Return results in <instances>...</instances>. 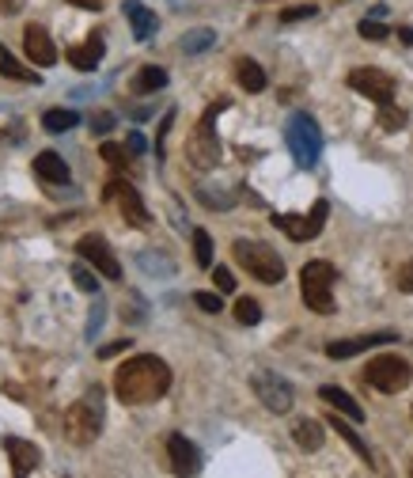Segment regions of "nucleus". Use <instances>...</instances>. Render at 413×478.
<instances>
[{
	"label": "nucleus",
	"mask_w": 413,
	"mask_h": 478,
	"mask_svg": "<svg viewBox=\"0 0 413 478\" xmlns=\"http://www.w3.org/2000/svg\"><path fill=\"white\" fill-rule=\"evenodd\" d=\"M167 456H171L175 474H197L202 471V452H197L194 441H187L182 433H171L167 437Z\"/></svg>",
	"instance_id": "4468645a"
},
{
	"label": "nucleus",
	"mask_w": 413,
	"mask_h": 478,
	"mask_svg": "<svg viewBox=\"0 0 413 478\" xmlns=\"http://www.w3.org/2000/svg\"><path fill=\"white\" fill-rule=\"evenodd\" d=\"M103 50H107L103 35H88L83 46H68L65 58H68V65H73V68H80V73H91V68L99 65V58H103Z\"/></svg>",
	"instance_id": "f3484780"
},
{
	"label": "nucleus",
	"mask_w": 413,
	"mask_h": 478,
	"mask_svg": "<svg viewBox=\"0 0 413 478\" xmlns=\"http://www.w3.org/2000/svg\"><path fill=\"white\" fill-rule=\"evenodd\" d=\"M379 125L387 133H398L406 125V110H398L394 103H387V107H379Z\"/></svg>",
	"instance_id": "c756f323"
},
{
	"label": "nucleus",
	"mask_w": 413,
	"mask_h": 478,
	"mask_svg": "<svg viewBox=\"0 0 413 478\" xmlns=\"http://www.w3.org/2000/svg\"><path fill=\"white\" fill-rule=\"evenodd\" d=\"M76 125H80V115L68 107H53L42 115V130L46 133H68V130H76Z\"/></svg>",
	"instance_id": "4be33fe9"
},
{
	"label": "nucleus",
	"mask_w": 413,
	"mask_h": 478,
	"mask_svg": "<svg viewBox=\"0 0 413 478\" xmlns=\"http://www.w3.org/2000/svg\"><path fill=\"white\" fill-rule=\"evenodd\" d=\"M125 20H130L133 38H137V42H152L155 27H160V20H155V12H152V8H145L140 0H125Z\"/></svg>",
	"instance_id": "6ab92c4d"
},
{
	"label": "nucleus",
	"mask_w": 413,
	"mask_h": 478,
	"mask_svg": "<svg viewBox=\"0 0 413 478\" xmlns=\"http://www.w3.org/2000/svg\"><path fill=\"white\" fill-rule=\"evenodd\" d=\"M194 259H197V266H212V239L205 228L194 232Z\"/></svg>",
	"instance_id": "7c9ffc66"
},
{
	"label": "nucleus",
	"mask_w": 413,
	"mask_h": 478,
	"mask_svg": "<svg viewBox=\"0 0 413 478\" xmlns=\"http://www.w3.org/2000/svg\"><path fill=\"white\" fill-rule=\"evenodd\" d=\"M409 474H413V467H409Z\"/></svg>",
	"instance_id": "37998d69"
},
{
	"label": "nucleus",
	"mask_w": 413,
	"mask_h": 478,
	"mask_svg": "<svg viewBox=\"0 0 413 478\" xmlns=\"http://www.w3.org/2000/svg\"><path fill=\"white\" fill-rule=\"evenodd\" d=\"M0 76H8V80H23V84H38L42 76L38 73H31V68H23L16 58H12V53L0 46Z\"/></svg>",
	"instance_id": "a878e982"
},
{
	"label": "nucleus",
	"mask_w": 413,
	"mask_h": 478,
	"mask_svg": "<svg viewBox=\"0 0 413 478\" xmlns=\"http://www.w3.org/2000/svg\"><path fill=\"white\" fill-rule=\"evenodd\" d=\"M284 145H289L292 160L304 167V171H311V167L319 163L322 156V133H319V122L307 115V110H296V115L289 118V125H284Z\"/></svg>",
	"instance_id": "39448f33"
},
{
	"label": "nucleus",
	"mask_w": 413,
	"mask_h": 478,
	"mask_svg": "<svg viewBox=\"0 0 413 478\" xmlns=\"http://www.w3.org/2000/svg\"><path fill=\"white\" fill-rule=\"evenodd\" d=\"M326 217H330V205L315 202L307 217H300V213H277L274 217V228H281L284 235L292 239V243H307V239H315L326 228Z\"/></svg>",
	"instance_id": "6e6552de"
},
{
	"label": "nucleus",
	"mask_w": 413,
	"mask_h": 478,
	"mask_svg": "<svg viewBox=\"0 0 413 478\" xmlns=\"http://www.w3.org/2000/svg\"><path fill=\"white\" fill-rule=\"evenodd\" d=\"M330 429H338L341 433V441H345L349 448H353V452H357L364 463H372V452H368V444H364V437H361V433L357 429H353L349 426V421L345 418H338V414H330Z\"/></svg>",
	"instance_id": "393cba45"
},
{
	"label": "nucleus",
	"mask_w": 413,
	"mask_h": 478,
	"mask_svg": "<svg viewBox=\"0 0 413 478\" xmlns=\"http://www.w3.org/2000/svg\"><path fill=\"white\" fill-rule=\"evenodd\" d=\"M122 349H130V342H110V346L99 349V357H114V354H122Z\"/></svg>",
	"instance_id": "a19ab883"
},
{
	"label": "nucleus",
	"mask_w": 413,
	"mask_h": 478,
	"mask_svg": "<svg viewBox=\"0 0 413 478\" xmlns=\"http://www.w3.org/2000/svg\"><path fill=\"white\" fill-rule=\"evenodd\" d=\"M315 12H319L315 4H296V8H284V12H281V20H284V23H296V20H311Z\"/></svg>",
	"instance_id": "c9c22d12"
},
{
	"label": "nucleus",
	"mask_w": 413,
	"mask_h": 478,
	"mask_svg": "<svg viewBox=\"0 0 413 478\" xmlns=\"http://www.w3.org/2000/svg\"><path fill=\"white\" fill-rule=\"evenodd\" d=\"M387 342H398V334L383 331V334H361V339H338V342H326V357H330V361H345V357L368 354V349L387 346Z\"/></svg>",
	"instance_id": "ddd939ff"
},
{
	"label": "nucleus",
	"mask_w": 413,
	"mask_h": 478,
	"mask_svg": "<svg viewBox=\"0 0 413 478\" xmlns=\"http://www.w3.org/2000/svg\"><path fill=\"white\" fill-rule=\"evenodd\" d=\"M167 84V68L160 65H145L140 73L133 76V95H152V92H160Z\"/></svg>",
	"instance_id": "b1692460"
},
{
	"label": "nucleus",
	"mask_w": 413,
	"mask_h": 478,
	"mask_svg": "<svg viewBox=\"0 0 413 478\" xmlns=\"http://www.w3.org/2000/svg\"><path fill=\"white\" fill-rule=\"evenodd\" d=\"M35 175L42 182H50V187H68V179H73L68 163L57 156V152H38V156H35Z\"/></svg>",
	"instance_id": "a211bd4d"
},
{
	"label": "nucleus",
	"mask_w": 413,
	"mask_h": 478,
	"mask_svg": "<svg viewBox=\"0 0 413 478\" xmlns=\"http://www.w3.org/2000/svg\"><path fill=\"white\" fill-rule=\"evenodd\" d=\"M349 88L361 92L364 100H372L376 107L394 103V76L383 73V68H372V65L353 68V73H349Z\"/></svg>",
	"instance_id": "9d476101"
},
{
	"label": "nucleus",
	"mask_w": 413,
	"mask_h": 478,
	"mask_svg": "<svg viewBox=\"0 0 413 478\" xmlns=\"http://www.w3.org/2000/svg\"><path fill=\"white\" fill-rule=\"evenodd\" d=\"M334 281H338V266L334 262H307L300 270V292H304V304L311 307L315 315H334Z\"/></svg>",
	"instance_id": "423d86ee"
},
{
	"label": "nucleus",
	"mask_w": 413,
	"mask_h": 478,
	"mask_svg": "<svg viewBox=\"0 0 413 478\" xmlns=\"http://www.w3.org/2000/svg\"><path fill=\"white\" fill-rule=\"evenodd\" d=\"M125 148H130V156H145V148H148V145H145V137L133 130L130 137H125Z\"/></svg>",
	"instance_id": "4c0bfd02"
},
{
	"label": "nucleus",
	"mask_w": 413,
	"mask_h": 478,
	"mask_svg": "<svg viewBox=\"0 0 413 478\" xmlns=\"http://www.w3.org/2000/svg\"><path fill=\"white\" fill-rule=\"evenodd\" d=\"M194 304L202 307V312H209V315L224 312V300H220V292H194Z\"/></svg>",
	"instance_id": "72a5a7b5"
},
{
	"label": "nucleus",
	"mask_w": 413,
	"mask_h": 478,
	"mask_svg": "<svg viewBox=\"0 0 413 478\" xmlns=\"http://www.w3.org/2000/svg\"><path fill=\"white\" fill-rule=\"evenodd\" d=\"M409 379H413L409 361L398 357V354H379V357L368 361V369H364V384L383 391V395H398V391H406Z\"/></svg>",
	"instance_id": "0eeeda50"
},
{
	"label": "nucleus",
	"mask_w": 413,
	"mask_h": 478,
	"mask_svg": "<svg viewBox=\"0 0 413 478\" xmlns=\"http://www.w3.org/2000/svg\"><path fill=\"white\" fill-rule=\"evenodd\" d=\"M250 387H254V395H258V402L266 406V410H274V414H289L292 410V387H289V379H281L277 372H254L250 376Z\"/></svg>",
	"instance_id": "9b49d317"
},
{
	"label": "nucleus",
	"mask_w": 413,
	"mask_h": 478,
	"mask_svg": "<svg viewBox=\"0 0 413 478\" xmlns=\"http://www.w3.org/2000/svg\"><path fill=\"white\" fill-rule=\"evenodd\" d=\"M394 285L402 289V292H413V259H409V262L402 266V270L394 274Z\"/></svg>",
	"instance_id": "e433bc0d"
},
{
	"label": "nucleus",
	"mask_w": 413,
	"mask_h": 478,
	"mask_svg": "<svg viewBox=\"0 0 413 478\" xmlns=\"http://www.w3.org/2000/svg\"><path fill=\"white\" fill-rule=\"evenodd\" d=\"M235 80H239V88L250 92V95L266 88V73H262V65H258V61H250V58L235 61Z\"/></svg>",
	"instance_id": "5701e85b"
},
{
	"label": "nucleus",
	"mask_w": 413,
	"mask_h": 478,
	"mask_svg": "<svg viewBox=\"0 0 413 478\" xmlns=\"http://www.w3.org/2000/svg\"><path fill=\"white\" fill-rule=\"evenodd\" d=\"M103 433V387H88L83 395L68 406L65 414V441L76 448L95 444V437Z\"/></svg>",
	"instance_id": "f03ea898"
},
{
	"label": "nucleus",
	"mask_w": 413,
	"mask_h": 478,
	"mask_svg": "<svg viewBox=\"0 0 413 478\" xmlns=\"http://www.w3.org/2000/svg\"><path fill=\"white\" fill-rule=\"evenodd\" d=\"M167 387H171V369L155 354H137L114 372V395L125 406H148L155 399H163Z\"/></svg>",
	"instance_id": "f257e3e1"
},
{
	"label": "nucleus",
	"mask_w": 413,
	"mask_h": 478,
	"mask_svg": "<svg viewBox=\"0 0 413 478\" xmlns=\"http://www.w3.org/2000/svg\"><path fill=\"white\" fill-rule=\"evenodd\" d=\"M292 441L304 448V452H319L322 448V441H326V433H322V421H315V418H300L292 426Z\"/></svg>",
	"instance_id": "412c9836"
},
{
	"label": "nucleus",
	"mask_w": 413,
	"mask_h": 478,
	"mask_svg": "<svg viewBox=\"0 0 413 478\" xmlns=\"http://www.w3.org/2000/svg\"><path fill=\"white\" fill-rule=\"evenodd\" d=\"M232 255L254 281H262V285H281L284 281V259L269 243H258V239H235Z\"/></svg>",
	"instance_id": "20e7f679"
},
{
	"label": "nucleus",
	"mask_w": 413,
	"mask_h": 478,
	"mask_svg": "<svg viewBox=\"0 0 413 478\" xmlns=\"http://www.w3.org/2000/svg\"><path fill=\"white\" fill-rule=\"evenodd\" d=\"M357 31H361V38H368V42H383V38L391 35L387 27H383L376 16H372V20H361V27H357Z\"/></svg>",
	"instance_id": "473e14b6"
},
{
	"label": "nucleus",
	"mask_w": 413,
	"mask_h": 478,
	"mask_svg": "<svg viewBox=\"0 0 413 478\" xmlns=\"http://www.w3.org/2000/svg\"><path fill=\"white\" fill-rule=\"evenodd\" d=\"M73 281H76L80 292H99V281H95V274L88 270V266H83V259L73 262Z\"/></svg>",
	"instance_id": "2f4dec72"
},
{
	"label": "nucleus",
	"mask_w": 413,
	"mask_h": 478,
	"mask_svg": "<svg viewBox=\"0 0 413 478\" xmlns=\"http://www.w3.org/2000/svg\"><path fill=\"white\" fill-rule=\"evenodd\" d=\"M103 202L118 209V213H122L125 220H130L133 228H148V224H152V217H148L145 202H140V194L133 190V182H122V179L107 182V190H103Z\"/></svg>",
	"instance_id": "1a4fd4ad"
},
{
	"label": "nucleus",
	"mask_w": 413,
	"mask_h": 478,
	"mask_svg": "<svg viewBox=\"0 0 413 478\" xmlns=\"http://www.w3.org/2000/svg\"><path fill=\"white\" fill-rule=\"evenodd\" d=\"M212 42H217V31H212V27H197V31L182 35V53H202Z\"/></svg>",
	"instance_id": "bb28decb"
},
{
	"label": "nucleus",
	"mask_w": 413,
	"mask_h": 478,
	"mask_svg": "<svg viewBox=\"0 0 413 478\" xmlns=\"http://www.w3.org/2000/svg\"><path fill=\"white\" fill-rule=\"evenodd\" d=\"M212 285H217V292H235L232 270H227V266H217V270H212Z\"/></svg>",
	"instance_id": "f704fd0d"
},
{
	"label": "nucleus",
	"mask_w": 413,
	"mask_h": 478,
	"mask_svg": "<svg viewBox=\"0 0 413 478\" xmlns=\"http://www.w3.org/2000/svg\"><path fill=\"white\" fill-rule=\"evenodd\" d=\"M99 156H103L114 171H122L125 163H130V148H122V145H114V140H103V148H99Z\"/></svg>",
	"instance_id": "c85d7f7f"
},
{
	"label": "nucleus",
	"mask_w": 413,
	"mask_h": 478,
	"mask_svg": "<svg viewBox=\"0 0 413 478\" xmlns=\"http://www.w3.org/2000/svg\"><path fill=\"white\" fill-rule=\"evenodd\" d=\"M23 50H27V58H31L35 65H42V68H50V65L57 61L53 38H50L46 27H38V23H31V27L23 31Z\"/></svg>",
	"instance_id": "2eb2a0df"
},
{
	"label": "nucleus",
	"mask_w": 413,
	"mask_h": 478,
	"mask_svg": "<svg viewBox=\"0 0 413 478\" xmlns=\"http://www.w3.org/2000/svg\"><path fill=\"white\" fill-rule=\"evenodd\" d=\"M68 4H73V8H83V12H99V8L107 4V0H68Z\"/></svg>",
	"instance_id": "ea45409f"
},
{
	"label": "nucleus",
	"mask_w": 413,
	"mask_h": 478,
	"mask_svg": "<svg viewBox=\"0 0 413 478\" xmlns=\"http://www.w3.org/2000/svg\"><path fill=\"white\" fill-rule=\"evenodd\" d=\"M4 452L12 459V471H16L20 478L38 471V463H42V452L35 448V441H23V437H4Z\"/></svg>",
	"instance_id": "dca6fc26"
},
{
	"label": "nucleus",
	"mask_w": 413,
	"mask_h": 478,
	"mask_svg": "<svg viewBox=\"0 0 413 478\" xmlns=\"http://www.w3.org/2000/svg\"><path fill=\"white\" fill-rule=\"evenodd\" d=\"M20 8H23V0H0V12H8V16H16Z\"/></svg>",
	"instance_id": "79ce46f5"
},
{
	"label": "nucleus",
	"mask_w": 413,
	"mask_h": 478,
	"mask_svg": "<svg viewBox=\"0 0 413 478\" xmlns=\"http://www.w3.org/2000/svg\"><path fill=\"white\" fill-rule=\"evenodd\" d=\"M235 319L243 323V327H254V323H262V304L250 300V297H239V300H235Z\"/></svg>",
	"instance_id": "cd10ccee"
},
{
	"label": "nucleus",
	"mask_w": 413,
	"mask_h": 478,
	"mask_svg": "<svg viewBox=\"0 0 413 478\" xmlns=\"http://www.w3.org/2000/svg\"><path fill=\"white\" fill-rule=\"evenodd\" d=\"M114 125V115H107V110H99V115H91V130L95 133H107Z\"/></svg>",
	"instance_id": "58836bf2"
},
{
	"label": "nucleus",
	"mask_w": 413,
	"mask_h": 478,
	"mask_svg": "<svg viewBox=\"0 0 413 478\" xmlns=\"http://www.w3.org/2000/svg\"><path fill=\"white\" fill-rule=\"evenodd\" d=\"M76 255L83 262H91L95 266V274H103L107 281H122V262L118 255L110 251V243L99 232H88V235H80V243H76Z\"/></svg>",
	"instance_id": "f8f14e48"
},
{
	"label": "nucleus",
	"mask_w": 413,
	"mask_h": 478,
	"mask_svg": "<svg viewBox=\"0 0 413 478\" xmlns=\"http://www.w3.org/2000/svg\"><path fill=\"white\" fill-rule=\"evenodd\" d=\"M319 395H322V402H330L338 414H345L349 421H364V410H361V402L353 399L349 391H341V387H334V384H326V387L319 391Z\"/></svg>",
	"instance_id": "aec40b11"
},
{
	"label": "nucleus",
	"mask_w": 413,
	"mask_h": 478,
	"mask_svg": "<svg viewBox=\"0 0 413 478\" xmlns=\"http://www.w3.org/2000/svg\"><path fill=\"white\" fill-rule=\"evenodd\" d=\"M220 110H227V100L212 103L202 115V122L194 125L190 140H187V160H190V167H197V171H212V167L220 163V137H217V115Z\"/></svg>",
	"instance_id": "7ed1b4c3"
}]
</instances>
